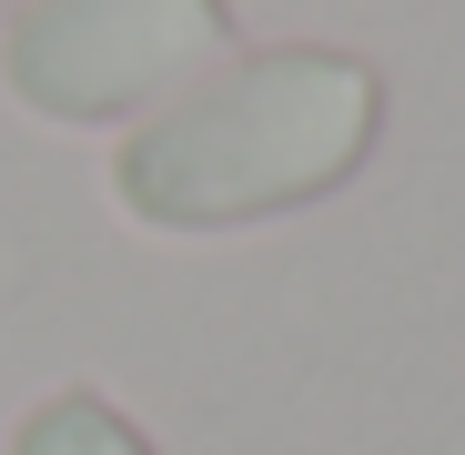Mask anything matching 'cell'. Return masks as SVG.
I'll return each instance as SVG.
<instances>
[{"label": "cell", "instance_id": "cell-1", "mask_svg": "<svg viewBox=\"0 0 465 455\" xmlns=\"http://www.w3.org/2000/svg\"><path fill=\"white\" fill-rule=\"evenodd\" d=\"M374 132H384V71L364 51L324 41L232 51L183 102L122 132L112 203L142 233H243V223H283L344 193Z\"/></svg>", "mask_w": 465, "mask_h": 455}, {"label": "cell", "instance_id": "cell-2", "mask_svg": "<svg viewBox=\"0 0 465 455\" xmlns=\"http://www.w3.org/2000/svg\"><path fill=\"white\" fill-rule=\"evenodd\" d=\"M223 61H232L223 0H21L0 21L11 102L31 122H61V132L152 122Z\"/></svg>", "mask_w": 465, "mask_h": 455}, {"label": "cell", "instance_id": "cell-3", "mask_svg": "<svg viewBox=\"0 0 465 455\" xmlns=\"http://www.w3.org/2000/svg\"><path fill=\"white\" fill-rule=\"evenodd\" d=\"M11 455H152V435H142L112 395L61 385V395H41V405L11 425Z\"/></svg>", "mask_w": 465, "mask_h": 455}]
</instances>
